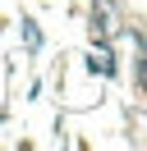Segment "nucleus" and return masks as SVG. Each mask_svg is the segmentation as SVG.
<instances>
[{
	"mask_svg": "<svg viewBox=\"0 0 147 151\" xmlns=\"http://www.w3.org/2000/svg\"><path fill=\"white\" fill-rule=\"evenodd\" d=\"M138 83H143V92H147V60L138 64Z\"/></svg>",
	"mask_w": 147,
	"mask_h": 151,
	"instance_id": "nucleus-1",
	"label": "nucleus"
}]
</instances>
